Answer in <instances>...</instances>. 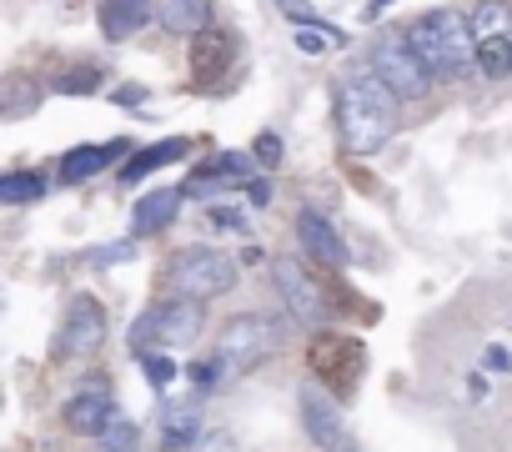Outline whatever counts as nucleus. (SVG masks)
Listing matches in <instances>:
<instances>
[{
	"label": "nucleus",
	"mask_w": 512,
	"mask_h": 452,
	"mask_svg": "<svg viewBox=\"0 0 512 452\" xmlns=\"http://www.w3.org/2000/svg\"><path fill=\"white\" fill-rule=\"evenodd\" d=\"M216 0H156V26L171 36H201L211 31Z\"/></svg>",
	"instance_id": "a211bd4d"
},
{
	"label": "nucleus",
	"mask_w": 512,
	"mask_h": 452,
	"mask_svg": "<svg viewBox=\"0 0 512 452\" xmlns=\"http://www.w3.org/2000/svg\"><path fill=\"white\" fill-rule=\"evenodd\" d=\"M372 71H377V81L397 96V101H422L427 91H432V71L422 66V56L412 51V41H407V31H387L377 46H372V61H367Z\"/></svg>",
	"instance_id": "0eeeda50"
},
{
	"label": "nucleus",
	"mask_w": 512,
	"mask_h": 452,
	"mask_svg": "<svg viewBox=\"0 0 512 452\" xmlns=\"http://www.w3.org/2000/svg\"><path fill=\"white\" fill-rule=\"evenodd\" d=\"M41 101H46V86L26 71H11L0 81V121H26L31 111H41Z\"/></svg>",
	"instance_id": "412c9836"
},
{
	"label": "nucleus",
	"mask_w": 512,
	"mask_h": 452,
	"mask_svg": "<svg viewBox=\"0 0 512 452\" xmlns=\"http://www.w3.org/2000/svg\"><path fill=\"white\" fill-rule=\"evenodd\" d=\"M146 21H156V0H101V36L131 41Z\"/></svg>",
	"instance_id": "6ab92c4d"
},
{
	"label": "nucleus",
	"mask_w": 512,
	"mask_h": 452,
	"mask_svg": "<svg viewBox=\"0 0 512 452\" xmlns=\"http://www.w3.org/2000/svg\"><path fill=\"white\" fill-rule=\"evenodd\" d=\"M256 181V156L246 151H216L211 161H201L186 181V196L196 201H211L216 191H236V186H251Z\"/></svg>",
	"instance_id": "f8f14e48"
},
{
	"label": "nucleus",
	"mask_w": 512,
	"mask_h": 452,
	"mask_svg": "<svg viewBox=\"0 0 512 452\" xmlns=\"http://www.w3.org/2000/svg\"><path fill=\"white\" fill-rule=\"evenodd\" d=\"M407 41L432 76H462L477 66V41L462 11H427L422 21L407 26Z\"/></svg>",
	"instance_id": "f03ea898"
},
{
	"label": "nucleus",
	"mask_w": 512,
	"mask_h": 452,
	"mask_svg": "<svg viewBox=\"0 0 512 452\" xmlns=\"http://www.w3.org/2000/svg\"><path fill=\"white\" fill-rule=\"evenodd\" d=\"M342 46H347V36H342L337 26H302V31H297V51H307V56L342 51Z\"/></svg>",
	"instance_id": "cd10ccee"
},
{
	"label": "nucleus",
	"mask_w": 512,
	"mask_h": 452,
	"mask_svg": "<svg viewBox=\"0 0 512 452\" xmlns=\"http://www.w3.org/2000/svg\"><path fill=\"white\" fill-rule=\"evenodd\" d=\"M156 442H161V452H191V447H201V402L196 397L161 402Z\"/></svg>",
	"instance_id": "ddd939ff"
},
{
	"label": "nucleus",
	"mask_w": 512,
	"mask_h": 452,
	"mask_svg": "<svg viewBox=\"0 0 512 452\" xmlns=\"http://www.w3.org/2000/svg\"><path fill=\"white\" fill-rule=\"evenodd\" d=\"M231 61H236V41L226 31L211 26V31L191 36V76H196V86H216L231 71Z\"/></svg>",
	"instance_id": "2eb2a0df"
},
{
	"label": "nucleus",
	"mask_w": 512,
	"mask_h": 452,
	"mask_svg": "<svg viewBox=\"0 0 512 452\" xmlns=\"http://www.w3.org/2000/svg\"><path fill=\"white\" fill-rule=\"evenodd\" d=\"M131 257H136V237L111 242V247H96L91 252V267H116V262H131Z\"/></svg>",
	"instance_id": "7c9ffc66"
},
{
	"label": "nucleus",
	"mask_w": 512,
	"mask_h": 452,
	"mask_svg": "<svg viewBox=\"0 0 512 452\" xmlns=\"http://www.w3.org/2000/svg\"><path fill=\"white\" fill-rule=\"evenodd\" d=\"M101 81H106V71H101V66H71V71H61V76H56V91H61V96H91Z\"/></svg>",
	"instance_id": "c85d7f7f"
},
{
	"label": "nucleus",
	"mask_w": 512,
	"mask_h": 452,
	"mask_svg": "<svg viewBox=\"0 0 512 452\" xmlns=\"http://www.w3.org/2000/svg\"><path fill=\"white\" fill-rule=\"evenodd\" d=\"M206 226H211V232H231V237H246L251 216H246V206H236V201H211V206H206Z\"/></svg>",
	"instance_id": "a878e982"
},
{
	"label": "nucleus",
	"mask_w": 512,
	"mask_h": 452,
	"mask_svg": "<svg viewBox=\"0 0 512 452\" xmlns=\"http://www.w3.org/2000/svg\"><path fill=\"white\" fill-rule=\"evenodd\" d=\"M337 131L352 156H377L397 136V96L377 81L372 66L337 86Z\"/></svg>",
	"instance_id": "f257e3e1"
},
{
	"label": "nucleus",
	"mask_w": 512,
	"mask_h": 452,
	"mask_svg": "<svg viewBox=\"0 0 512 452\" xmlns=\"http://www.w3.org/2000/svg\"><path fill=\"white\" fill-rule=\"evenodd\" d=\"M116 412H121V407H116L111 377H106V372H86V377L71 387V397L61 402V427L76 432V437H101Z\"/></svg>",
	"instance_id": "1a4fd4ad"
},
{
	"label": "nucleus",
	"mask_w": 512,
	"mask_h": 452,
	"mask_svg": "<svg viewBox=\"0 0 512 452\" xmlns=\"http://www.w3.org/2000/svg\"><path fill=\"white\" fill-rule=\"evenodd\" d=\"M221 377H231V372L221 367V357H216V352L191 362V387H196V392H216V387H221Z\"/></svg>",
	"instance_id": "c756f323"
},
{
	"label": "nucleus",
	"mask_w": 512,
	"mask_h": 452,
	"mask_svg": "<svg viewBox=\"0 0 512 452\" xmlns=\"http://www.w3.org/2000/svg\"><path fill=\"white\" fill-rule=\"evenodd\" d=\"M272 277H277V292H282L287 317L297 327H307V332H322V322H327V292H322V282L297 257H277L272 262Z\"/></svg>",
	"instance_id": "9d476101"
},
{
	"label": "nucleus",
	"mask_w": 512,
	"mask_h": 452,
	"mask_svg": "<svg viewBox=\"0 0 512 452\" xmlns=\"http://www.w3.org/2000/svg\"><path fill=\"white\" fill-rule=\"evenodd\" d=\"M136 362H141V372H146V382H151L156 392H166V387L176 382V362L166 357V347H141Z\"/></svg>",
	"instance_id": "bb28decb"
},
{
	"label": "nucleus",
	"mask_w": 512,
	"mask_h": 452,
	"mask_svg": "<svg viewBox=\"0 0 512 452\" xmlns=\"http://www.w3.org/2000/svg\"><path fill=\"white\" fill-rule=\"evenodd\" d=\"M206 332V302H186V297H166L156 307L141 312V322L131 327V347H191Z\"/></svg>",
	"instance_id": "423d86ee"
},
{
	"label": "nucleus",
	"mask_w": 512,
	"mask_h": 452,
	"mask_svg": "<svg viewBox=\"0 0 512 452\" xmlns=\"http://www.w3.org/2000/svg\"><path fill=\"white\" fill-rule=\"evenodd\" d=\"M282 352V322L267 317V312H241V317H226L221 322V337H216V357L231 377L241 372H256L262 362H272Z\"/></svg>",
	"instance_id": "20e7f679"
},
{
	"label": "nucleus",
	"mask_w": 512,
	"mask_h": 452,
	"mask_svg": "<svg viewBox=\"0 0 512 452\" xmlns=\"http://www.w3.org/2000/svg\"><path fill=\"white\" fill-rule=\"evenodd\" d=\"M387 6H392V0H372V6H367V16H382Z\"/></svg>",
	"instance_id": "4c0bfd02"
},
{
	"label": "nucleus",
	"mask_w": 512,
	"mask_h": 452,
	"mask_svg": "<svg viewBox=\"0 0 512 452\" xmlns=\"http://www.w3.org/2000/svg\"><path fill=\"white\" fill-rule=\"evenodd\" d=\"M297 242H302V252L312 257V262H322V267H332V272H342L352 257H347V242L337 237V226L322 216V211H297Z\"/></svg>",
	"instance_id": "4468645a"
},
{
	"label": "nucleus",
	"mask_w": 512,
	"mask_h": 452,
	"mask_svg": "<svg viewBox=\"0 0 512 452\" xmlns=\"http://www.w3.org/2000/svg\"><path fill=\"white\" fill-rule=\"evenodd\" d=\"M337 452H362V447H357V442H342V447H337Z\"/></svg>",
	"instance_id": "58836bf2"
},
{
	"label": "nucleus",
	"mask_w": 512,
	"mask_h": 452,
	"mask_svg": "<svg viewBox=\"0 0 512 452\" xmlns=\"http://www.w3.org/2000/svg\"><path fill=\"white\" fill-rule=\"evenodd\" d=\"M277 6L287 11V21L302 31V26H322V16L312 11V0H277Z\"/></svg>",
	"instance_id": "2f4dec72"
},
{
	"label": "nucleus",
	"mask_w": 512,
	"mask_h": 452,
	"mask_svg": "<svg viewBox=\"0 0 512 452\" xmlns=\"http://www.w3.org/2000/svg\"><path fill=\"white\" fill-rule=\"evenodd\" d=\"M111 101H116V106H131V111H136V106H146V86H141V81H121V86L111 91Z\"/></svg>",
	"instance_id": "72a5a7b5"
},
{
	"label": "nucleus",
	"mask_w": 512,
	"mask_h": 452,
	"mask_svg": "<svg viewBox=\"0 0 512 452\" xmlns=\"http://www.w3.org/2000/svg\"><path fill=\"white\" fill-rule=\"evenodd\" d=\"M181 201H186V186H161V191H146L131 211V237H156L166 232V226L181 216Z\"/></svg>",
	"instance_id": "dca6fc26"
},
{
	"label": "nucleus",
	"mask_w": 512,
	"mask_h": 452,
	"mask_svg": "<svg viewBox=\"0 0 512 452\" xmlns=\"http://www.w3.org/2000/svg\"><path fill=\"white\" fill-rule=\"evenodd\" d=\"M186 156H191V141L186 136H166L156 146H141V151H131L121 161V186H136V181H146V176H156V171H166V166H176Z\"/></svg>",
	"instance_id": "f3484780"
},
{
	"label": "nucleus",
	"mask_w": 512,
	"mask_h": 452,
	"mask_svg": "<svg viewBox=\"0 0 512 452\" xmlns=\"http://www.w3.org/2000/svg\"><path fill=\"white\" fill-rule=\"evenodd\" d=\"M487 367H492V372H507V352H502V347H487Z\"/></svg>",
	"instance_id": "c9c22d12"
},
{
	"label": "nucleus",
	"mask_w": 512,
	"mask_h": 452,
	"mask_svg": "<svg viewBox=\"0 0 512 452\" xmlns=\"http://www.w3.org/2000/svg\"><path fill=\"white\" fill-rule=\"evenodd\" d=\"M467 26H472V41L477 46L482 41H497V36H512V6H507V0H482V6H472Z\"/></svg>",
	"instance_id": "4be33fe9"
},
{
	"label": "nucleus",
	"mask_w": 512,
	"mask_h": 452,
	"mask_svg": "<svg viewBox=\"0 0 512 452\" xmlns=\"http://www.w3.org/2000/svg\"><path fill=\"white\" fill-rule=\"evenodd\" d=\"M297 412H302V427L307 437L322 447V452H337L347 442V422H342V402L322 387V382H302L297 392Z\"/></svg>",
	"instance_id": "9b49d317"
},
{
	"label": "nucleus",
	"mask_w": 512,
	"mask_h": 452,
	"mask_svg": "<svg viewBox=\"0 0 512 452\" xmlns=\"http://www.w3.org/2000/svg\"><path fill=\"white\" fill-rule=\"evenodd\" d=\"M477 71L482 76H512V36H497V41H482L477 46Z\"/></svg>",
	"instance_id": "393cba45"
},
{
	"label": "nucleus",
	"mask_w": 512,
	"mask_h": 452,
	"mask_svg": "<svg viewBox=\"0 0 512 452\" xmlns=\"http://www.w3.org/2000/svg\"><path fill=\"white\" fill-rule=\"evenodd\" d=\"M267 196H272V191H267V181H262V176H256V181H251V201H256V206H262Z\"/></svg>",
	"instance_id": "e433bc0d"
},
{
	"label": "nucleus",
	"mask_w": 512,
	"mask_h": 452,
	"mask_svg": "<svg viewBox=\"0 0 512 452\" xmlns=\"http://www.w3.org/2000/svg\"><path fill=\"white\" fill-rule=\"evenodd\" d=\"M307 367H312V377L337 397V402H347L357 387H362V372H367V347L357 342V337H347V332H317L312 342H307Z\"/></svg>",
	"instance_id": "39448f33"
},
{
	"label": "nucleus",
	"mask_w": 512,
	"mask_h": 452,
	"mask_svg": "<svg viewBox=\"0 0 512 452\" xmlns=\"http://www.w3.org/2000/svg\"><path fill=\"white\" fill-rule=\"evenodd\" d=\"M121 151H126V141H121V136H116V141H106V146H71V151L61 156V181L81 186V181L101 176L111 161H121Z\"/></svg>",
	"instance_id": "aec40b11"
},
{
	"label": "nucleus",
	"mask_w": 512,
	"mask_h": 452,
	"mask_svg": "<svg viewBox=\"0 0 512 452\" xmlns=\"http://www.w3.org/2000/svg\"><path fill=\"white\" fill-rule=\"evenodd\" d=\"M46 191H51L46 171H6V176H0V201H6V206H31Z\"/></svg>",
	"instance_id": "5701e85b"
},
{
	"label": "nucleus",
	"mask_w": 512,
	"mask_h": 452,
	"mask_svg": "<svg viewBox=\"0 0 512 452\" xmlns=\"http://www.w3.org/2000/svg\"><path fill=\"white\" fill-rule=\"evenodd\" d=\"M106 337H111L106 307L96 297L76 292L66 302V312H61V327H56V347L51 352H56V362H86V357H96L106 347Z\"/></svg>",
	"instance_id": "6e6552de"
},
{
	"label": "nucleus",
	"mask_w": 512,
	"mask_h": 452,
	"mask_svg": "<svg viewBox=\"0 0 512 452\" xmlns=\"http://www.w3.org/2000/svg\"><path fill=\"white\" fill-rule=\"evenodd\" d=\"M256 161H262V166H282V141L272 136V131H262V136H256V151H251Z\"/></svg>",
	"instance_id": "473e14b6"
},
{
	"label": "nucleus",
	"mask_w": 512,
	"mask_h": 452,
	"mask_svg": "<svg viewBox=\"0 0 512 452\" xmlns=\"http://www.w3.org/2000/svg\"><path fill=\"white\" fill-rule=\"evenodd\" d=\"M196 452H236V437L231 432H211V437H201Z\"/></svg>",
	"instance_id": "f704fd0d"
},
{
	"label": "nucleus",
	"mask_w": 512,
	"mask_h": 452,
	"mask_svg": "<svg viewBox=\"0 0 512 452\" xmlns=\"http://www.w3.org/2000/svg\"><path fill=\"white\" fill-rule=\"evenodd\" d=\"M161 287L171 297H186V302H216V297H226L236 287V257H226L221 247H206V242L181 247L166 262Z\"/></svg>",
	"instance_id": "7ed1b4c3"
},
{
	"label": "nucleus",
	"mask_w": 512,
	"mask_h": 452,
	"mask_svg": "<svg viewBox=\"0 0 512 452\" xmlns=\"http://www.w3.org/2000/svg\"><path fill=\"white\" fill-rule=\"evenodd\" d=\"M96 442H101V452H141V427H136V417L116 412L111 427H106Z\"/></svg>",
	"instance_id": "b1692460"
}]
</instances>
